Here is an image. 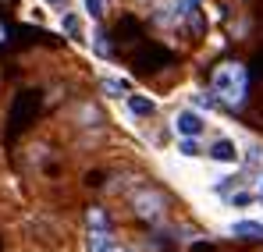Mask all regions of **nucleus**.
<instances>
[{"instance_id": "obj_13", "label": "nucleus", "mask_w": 263, "mask_h": 252, "mask_svg": "<svg viewBox=\"0 0 263 252\" xmlns=\"http://www.w3.org/2000/svg\"><path fill=\"white\" fill-rule=\"evenodd\" d=\"M260 196H263V181H260Z\"/></svg>"}, {"instance_id": "obj_8", "label": "nucleus", "mask_w": 263, "mask_h": 252, "mask_svg": "<svg viewBox=\"0 0 263 252\" xmlns=\"http://www.w3.org/2000/svg\"><path fill=\"white\" fill-rule=\"evenodd\" d=\"M89 227H110L107 213H103V210H89Z\"/></svg>"}, {"instance_id": "obj_11", "label": "nucleus", "mask_w": 263, "mask_h": 252, "mask_svg": "<svg viewBox=\"0 0 263 252\" xmlns=\"http://www.w3.org/2000/svg\"><path fill=\"white\" fill-rule=\"evenodd\" d=\"M103 89H107V92H125L128 85H125V82H103Z\"/></svg>"}, {"instance_id": "obj_10", "label": "nucleus", "mask_w": 263, "mask_h": 252, "mask_svg": "<svg viewBox=\"0 0 263 252\" xmlns=\"http://www.w3.org/2000/svg\"><path fill=\"white\" fill-rule=\"evenodd\" d=\"M181 153H185V157H196V142H192V139H181Z\"/></svg>"}, {"instance_id": "obj_4", "label": "nucleus", "mask_w": 263, "mask_h": 252, "mask_svg": "<svg viewBox=\"0 0 263 252\" xmlns=\"http://www.w3.org/2000/svg\"><path fill=\"white\" fill-rule=\"evenodd\" d=\"M231 235L235 238H246V242H263V224H256V220H238V224H231Z\"/></svg>"}, {"instance_id": "obj_1", "label": "nucleus", "mask_w": 263, "mask_h": 252, "mask_svg": "<svg viewBox=\"0 0 263 252\" xmlns=\"http://www.w3.org/2000/svg\"><path fill=\"white\" fill-rule=\"evenodd\" d=\"M246 92H249V75H246L242 64H220L217 71H214V96H220L224 103L242 107Z\"/></svg>"}, {"instance_id": "obj_5", "label": "nucleus", "mask_w": 263, "mask_h": 252, "mask_svg": "<svg viewBox=\"0 0 263 252\" xmlns=\"http://www.w3.org/2000/svg\"><path fill=\"white\" fill-rule=\"evenodd\" d=\"M210 157L214 160H224V164H235V157H238V149L228 142V139H220V142H214V149H210Z\"/></svg>"}, {"instance_id": "obj_3", "label": "nucleus", "mask_w": 263, "mask_h": 252, "mask_svg": "<svg viewBox=\"0 0 263 252\" xmlns=\"http://www.w3.org/2000/svg\"><path fill=\"white\" fill-rule=\"evenodd\" d=\"M110 245H114V242H110V227H89L86 252H107Z\"/></svg>"}, {"instance_id": "obj_12", "label": "nucleus", "mask_w": 263, "mask_h": 252, "mask_svg": "<svg viewBox=\"0 0 263 252\" xmlns=\"http://www.w3.org/2000/svg\"><path fill=\"white\" fill-rule=\"evenodd\" d=\"M107 252H132V249H128V245H110Z\"/></svg>"}, {"instance_id": "obj_6", "label": "nucleus", "mask_w": 263, "mask_h": 252, "mask_svg": "<svg viewBox=\"0 0 263 252\" xmlns=\"http://www.w3.org/2000/svg\"><path fill=\"white\" fill-rule=\"evenodd\" d=\"M157 206H160V199H157V196H139V213H142V217H160Z\"/></svg>"}, {"instance_id": "obj_9", "label": "nucleus", "mask_w": 263, "mask_h": 252, "mask_svg": "<svg viewBox=\"0 0 263 252\" xmlns=\"http://www.w3.org/2000/svg\"><path fill=\"white\" fill-rule=\"evenodd\" d=\"M103 4H107V0H86V11L92 18H100V14H103Z\"/></svg>"}, {"instance_id": "obj_7", "label": "nucleus", "mask_w": 263, "mask_h": 252, "mask_svg": "<svg viewBox=\"0 0 263 252\" xmlns=\"http://www.w3.org/2000/svg\"><path fill=\"white\" fill-rule=\"evenodd\" d=\"M128 107L135 114H153L157 107H153V100H142V96H128Z\"/></svg>"}, {"instance_id": "obj_2", "label": "nucleus", "mask_w": 263, "mask_h": 252, "mask_svg": "<svg viewBox=\"0 0 263 252\" xmlns=\"http://www.w3.org/2000/svg\"><path fill=\"white\" fill-rule=\"evenodd\" d=\"M175 131L181 135V139H196L199 131H203V118L196 114V110H181L175 118Z\"/></svg>"}]
</instances>
